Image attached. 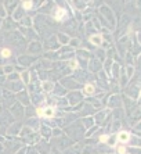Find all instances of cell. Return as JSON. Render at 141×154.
Returning a JSON list of instances; mask_svg holds the SVG:
<instances>
[{
    "label": "cell",
    "instance_id": "43",
    "mask_svg": "<svg viewBox=\"0 0 141 154\" xmlns=\"http://www.w3.org/2000/svg\"><path fill=\"white\" fill-rule=\"evenodd\" d=\"M25 115H26L28 118H31V117H35V115H36V108L29 106V107L25 110Z\"/></svg>",
    "mask_w": 141,
    "mask_h": 154
},
{
    "label": "cell",
    "instance_id": "48",
    "mask_svg": "<svg viewBox=\"0 0 141 154\" xmlns=\"http://www.w3.org/2000/svg\"><path fill=\"white\" fill-rule=\"evenodd\" d=\"M97 60H98V61H102V60H106L105 51L102 50V49H100V50H97Z\"/></svg>",
    "mask_w": 141,
    "mask_h": 154
},
{
    "label": "cell",
    "instance_id": "37",
    "mask_svg": "<svg viewBox=\"0 0 141 154\" xmlns=\"http://www.w3.org/2000/svg\"><path fill=\"white\" fill-rule=\"evenodd\" d=\"M80 124L83 125V128H92L93 124H94V119H93V117H86V118H83L80 121Z\"/></svg>",
    "mask_w": 141,
    "mask_h": 154
},
{
    "label": "cell",
    "instance_id": "53",
    "mask_svg": "<svg viewBox=\"0 0 141 154\" xmlns=\"http://www.w3.org/2000/svg\"><path fill=\"white\" fill-rule=\"evenodd\" d=\"M118 151H119L120 154H123L124 151H126V149H124V147H118Z\"/></svg>",
    "mask_w": 141,
    "mask_h": 154
},
{
    "label": "cell",
    "instance_id": "9",
    "mask_svg": "<svg viewBox=\"0 0 141 154\" xmlns=\"http://www.w3.org/2000/svg\"><path fill=\"white\" fill-rule=\"evenodd\" d=\"M60 83H61V86H62V88H65V89L78 90V89H80V88H82L80 83L76 82L74 78H64V79H61Z\"/></svg>",
    "mask_w": 141,
    "mask_h": 154
},
{
    "label": "cell",
    "instance_id": "1",
    "mask_svg": "<svg viewBox=\"0 0 141 154\" xmlns=\"http://www.w3.org/2000/svg\"><path fill=\"white\" fill-rule=\"evenodd\" d=\"M100 14L102 17V24L105 26H108L110 29L115 28V15H113V10L110 8L105 4H101L100 7Z\"/></svg>",
    "mask_w": 141,
    "mask_h": 154
},
{
    "label": "cell",
    "instance_id": "14",
    "mask_svg": "<svg viewBox=\"0 0 141 154\" xmlns=\"http://www.w3.org/2000/svg\"><path fill=\"white\" fill-rule=\"evenodd\" d=\"M54 142H56V144H57L58 147H60V149H68V147L72 146V143H74L72 140L68 139V137H67V136H64V135H61L60 137L54 139Z\"/></svg>",
    "mask_w": 141,
    "mask_h": 154
},
{
    "label": "cell",
    "instance_id": "7",
    "mask_svg": "<svg viewBox=\"0 0 141 154\" xmlns=\"http://www.w3.org/2000/svg\"><path fill=\"white\" fill-rule=\"evenodd\" d=\"M82 99H83V94H82L79 90H72L70 93L67 94V101L70 106H78V104H80Z\"/></svg>",
    "mask_w": 141,
    "mask_h": 154
},
{
    "label": "cell",
    "instance_id": "36",
    "mask_svg": "<svg viewBox=\"0 0 141 154\" xmlns=\"http://www.w3.org/2000/svg\"><path fill=\"white\" fill-rule=\"evenodd\" d=\"M105 115H106V111H98L94 115V118L93 119L97 122V125H100V124H102V121L105 119Z\"/></svg>",
    "mask_w": 141,
    "mask_h": 154
},
{
    "label": "cell",
    "instance_id": "2",
    "mask_svg": "<svg viewBox=\"0 0 141 154\" xmlns=\"http://www.w3.org/2000/svg\"><path fill=\"white\" fill-rule=\"evenodd\" d=\"M83 132H85V128L82 125L80 122H76V124H72L70 126L67 128V133L68 136L70 137V140H79L82 136H83Z\"/></svg>",
    "mask_w": 141,
    "mask_h": 154
},
{
    "label": "cell",
    "instance_id": "40",
    "mask_svg": "<svg viewBox=\"0 0 141 154\" xmlns=\"http://www.w3.org/2000/svg\"><path fill=\"white\" fill-rule=\"evenodd\" d=\"M20 76H21V82L24 83V85L31 82V74H29V71H22Z\"/></svg>",
    "mask_w": 141,
    "mask_h": 154
},
{
    "label": "cell",
    "instance_id": "6",
    "mask_svg": "<svg viewBox=\"0 0 141 154\" xmlns=\"http://www.w3.org/2000/svg\"><path fill=\"white\" fill-rule=\"evenodd\" d=\"M35 61H38V56H31V54H22L17 58V63L20 67L25 68V67H29L32 65Z\"/></svg>",
    "mask_w": 141,
    "mask_h": 154
},
{
    "label": "cell",
    "instance_id": "23",
    "mask_svg": "<svg viewBox=\"0 0 141 154\" xmlns=\"http://www.w3.org/2000/svg\"><path fill=\"white\" fill-rule=\"evenodd\" d=\"M53 67V64H51V61H49V60H40L38 64H36V71L39 69V71H47L49 68H51Z\"/></svg>",
    "mask_w": 141,
    "mask_h": 154
},
{
    "label": "cell",
    "instance_id": "22",
    "mask_svg": "<svg viewBox=\"0 0 141 154\" xmlns=\"http://www.w3.org/2000/svg\"><path fill=\"white\" fill-rule=\"evenodd\" d=\"M29 97H32V103L35 104V106H39V104H42V103H44L46 101V96L44 94H42V93H33V94H29Z\"/></svg>",
    "mask_w": 141,
    "mask_h": 154
},
{
    "label": "cell",
    "instance_id": "20",
    "mask_svg": "<svg viewBox=\"0 0 141 154\" xmlns=\"http://www.w3.org/2000/svg\"><path fill=\"white\" fill-rule=\"evenodd\" d=\"M42 3H38V2H22L21 3V7H22V10L26 13V11H31V10H39V6Z\"/></svg>",
    "mask_w": 141,
    "mask_h": 154
},
{
    "label": "cell",
    "instance_id": "31",
    "mask_svg": "<svg viewBox=\"0 0 141 154\" xmlns=\"http://www.w3.org/2000/svg\"><path fill=\"white\" fill-rule=\"evenodd\" d=\"M129 88H130V89H127L126 93L130 94L133 99H137V97H138V93H140V89H138V83H134V85L129 86Z\"/></svg>",
    "mask_w": 141,
    "mask_h": 154
},
{
    "label": "cell",
    "instance_id": "8",
    "mask_svg": "<svg viewBox=\"0 0 141 154\" xmlns=\"http://www.w3.org/2000/svg\"><path fill=\"white\" fill-rule=\"evenodd\" d=\"M36 115L43 117V118H51L56 115V108L51 107V106H46V107H39L36 108Z\"/></svg>",
    "mask_w": 141,
    "mask_h": 154
},
{
    "label": "cell",
    "instance_id": "12",
    "mask_svg": "<svg viewBox=\"0 0 141 154\" xmlns=\"http://www.w3.org/2000/svg\"><path fill=\"white\" fill-rule=\"evenodd\" d=\"M7 90H10L11 93H20L21 90H24V83L20 79L18 81H8Z\"/></svg>",
    "mask_w": 141,
    "mask_h": 154
},
{
    "label": "cell",
    "instance_id": "15",
    "mask_svg": "<svg viewBox=\"0 0 141 154\" xmlns=\"http://www.w3.org/2000/svg\"><path fill=\"white\" fill-rule=\"evenodd\" d=\"M43 50V45L40 42H38V40H32L31 43H29L28 46V53L31 54H38L40 53V51Z\"/></svg>",
    "mask_w": 141,
    "mask_h": 154
},
{
    "label": "cell",
    "instance_id": "24",
    "mask_svg": "<svg viewBox=\"0 0 141 154\" xmlns=\"http://www.w3.org/2000/svg\"><path fill=\"white\" fill-rule=\"evenodd\" d=\"M92 78V76H88V74L86 71H82V69H78L76 71V74H75V81L76 82H79V81H82V82H86V81H88V79Z\"/></svg>",
    "mask_w": 141,
    "mask_h": 154
},
{
    "label": "cell",
    "instance_id": "51",
    "mask_svg": "<svg viewBox=\"0 0 141 154\" xmlns=\"http://www.w3.org/2000/svg\"><path fill=\"white\" fill-rule=\"evenodd\" d=\"M6 17V11H4V7H3V3H0V18L3 20Z\"/></svg>",
    "mask_w": 141,
    "mask_h": 154
},
{
    "label": "cell",
    "instance_id": "18",
    "mask_svg": "<svg viewBox=\"0 0 141 154\" xmlns=\"http://www.w3.org/2000/svg\"><path fill=\"white\" fill-rule=\"evenodd\" d=\"M21 129H22V124H21V122H13L11 125H8L7 132H6V133H8V135H20Z\"/></svg>",
    "mask_w": 141,
    "mask_h": 154
},
{
    "label": "cell",
    "instance_id": "39",
    "mask_svg": "<svg viewBox=\"0 0 141 154\" xmlns=\"http://www.w3.org/2000/svg\"><path fill=\"white\" fill-rule=\"evenodd\" d=\"M129 139H130V133L129 132H120L116 136V140H119V142H122V143H126Z\"/></svg>",
    "mask_w": 141,
    "mask_h": 154
},
{
    "label": "cell",
    "instance_id": "4",
    "mask_svg": "<svg viewBox=\"0 0 141 154\" xmlns=\"http://www.w3.org/2000/svg\"><path fill=\"white\" fill-rule=\"evenodd\" d=\"M53 18L56 21L58 22H64V21H68L69 18V13H68L67 8H61V7H54L53 8Z\"/></svg>",
    "mask_w": 141,
    "mask_h": 154
},
{
    "label": "cell",
    "instance_id": "30",
    "mask_svg": "<svg viewBox=\"0 0 141 154\" xmlns=\"http://www.w3.org/2000/svg\"><path fill=\"white\" fill-rule=\"evenodd\" d=\"M11 56H13V51H11V49H8V47H3V49L0 50V60H2V63L8 60V58H11Z\"/></svg>",
    "mask_w": 141,
    "mask_h": 154
},
{
    "label": "cell",
    "instance_id": "52",
    "mask_svg": "<svg viewBox=\"0 0 141 154\" xmlns=\"http://www.w3.org/2000/svg\"><path fill=\"white\" fill-rule=\"evenodd\" d=\"M113 131H118L120 128V121H113V125H112Z\"/></svg>",
    "mask_w": 141,
    "mask_h": 154
},
{
    "label": "cell",
    "instance_id": "3",
    "mask_svg": "<svg viewBox=\"0 0 141 154\" xmlns=\"http://www.w3.org/2000/svg\"><path fill=\"white\" fill-rule=\"evenodd\" d=\"M10 114H11V117H14L15 119H21L22 117L25 115V110H24V106L22 104H20L18 101H15L14 104H11L10 106Z\"/></svg>",
    "mask_w": 141,
    "mask_h": 154
},
{
    "label": "cell",
    "instance_id": "42",
    "mask_svg": "<svg viewBox=\"0 0 141 154\" xmlns=\"http://www.w3.org/2000/svg\"><path fill=\"white\" fill-rule=\"evenodd\" d=\"M119 74H120V67L118 63H112V75L115 78H119Z\"/></svg>",
    "mask_w": 141,
    "mask_h": 154
},
{
    "label": "cell",
    "instance_id": "50",
    "mask_svg": "<svg viewBox=\"0 0 141 154\" xmlns=\"http://www.w3.org/2000/svg\"><path fill=\"white\" fill-rule=\"evenodd\" d=\"M57 106H62V107L68 106L67 99H62V97H57Z\"/></svg>",
    "mask_w": 141,
    "mask_h": 154
},
{
    "label": "cell",
    "instance_id": "13",
    "mask_svg": "<svg viewBox=\"0 0 141 154\" xmlns=\"http://www.w3.org/2000/svg\"><path fill=\"white\" fill-rule=\"evenodd\" d=\"M15 99H17L15 101H18V103L22 104V106H29V104H31V97H29V93L25 89L15 94Z\"/></svg>",
    "mask_w": 141,
    "mask_h": 154
},
{
    "label": "cell",
    "instance_id": "19",
    "mask_svg": "<svg viewBox=\"0 0 141 154\" xmlns=\"http://www.w3.org/2000/svg\"><path fill=\"white\" fill-rule=\"evenodd\" d=\"M88 69L92 72H100L102 69L101 61H98L97 58H90V61H88Z\"/></svg>",
    "mask_w": 141,
    "mask_h": 154
},
{
    "label": "cell",
    "instance_id": "47",
    "mask_svg": "<svg viewBox=\"0 0 141 154\" xmlns=\"http://www.w3.org/2000/svg\"><path fill=\"white\" fill-rule=\"evenodd\" d=\"M42 135H43L44 137H50V136H51V129H50L47 125H43V128H42Z\"/></svg>",
    "mask_w": 141,
    "mask_h": 154
},
{
    "label": "cell",
    "instance_id": "16",
    "mask_svg": "<svg viewBox=\"0 0 141 154\" xmlns=\"http://www.w3.org/2000/svg\"><path fill=\"white\" fill-rule=\"evenodd\" d=\"M44 49H49V50H56L60 47V43L57 42L56 36H50L49 39H46V43H44Z\"/></svg>",
    "mask_w": 141,
    "mask_h": 154
},
{
    "label": "cell",
    "instance_id": "27",
    "mask_svg": "<svg viewBox=\"0 0 141 154\" xmlns=\"http://www.w3.org/2000/svg\"><path fill=\"white\" fill-rule=\"evenodd\" d=\"M25 17V11L22 10V7H18V8H15L14 10V13L11 14V18L14 20V21H17V22H20L22 20V18Z\"/></svg>",
    "mask_w": 141,
    "mask_h": 154
},
{
    "label": "cell",
    "instance_id": "26",
    "mask_svg": "<svg viewBox=\"0 0 141 154\" xmlns=\"http://www.w3.org/2000/svg\"><path fill=\"white\" fill-rule=\"evenodd\" d=\"M82 151H83V144H76V146H72L68 147L67 150H65V154H82Z\"/></svg>",
    "mask_w": 141,
    "mask_h": 154
},
{
    "label": "cell",
    "instance_id": "45",
    "mask_svg": "<svg viewBox=\"0 0 141 154\" xmlns=\"http://www.w3.org/2000/svg\"><path fill=\"white\" fill-rule=\"evenodd\" d=\"M69 47L72 49V47H79L80 46V39H78V38H72V39H69Z\"/></svg>",
    "mask_w": 141,
    "mask_h": 154
},
{
    "label": "cell",
    "instance_id": "35",
    "mask_svg": "<svg viewBox=\"0 0 141 154\" xmlns=\"http://www.w3.org/2000/svg\"><path fill=\"white\" fill-rule=\"evenodd\" d=\"M53 93L57 94V96H64V94H67V89H65V88H62L61 85H54Z\"/></svg>",
    "mask_w": 141,
    "mask_h": 154
},
{
    "label": "cell",
    "instance_id": "32",
    "mask_svg": "<svg viewBox=\"0 0 141 154\" xmlns=\"http://www.w3.org/2000/svg\"><path fill=\"white\" fill-rule=\"evenodd\" d=\"M56 38H57V42L60 43V46L61 45H68V43H69V39H70L69 36H68L67 33H64V32H58Z\"/></svg>",
    "mask_w": 141,
    "mask_h": 154
},
{
    "label": "cell",
    "instance_id": "11",
    "mask_svg": "<svg viewBox=\"0 0 141 154\" xmlns=\"http://www.w3.org/2000/svg\"><path fill=\"white\" fill-rule=\"evenodd\" d=\"M2 97H3V99H2V101H3L4 106H6V107H8V108H10L11 104L15 103V94L11 93L10 90H7V89L2 90Z\"/></svg>",
    "mask_w": 141,
    "mask_h": 154
},
{
    "label": "cell",
    "instance_id": "29",
    "mask_svg": "<svg viewBox=\"0 0 141 154\" xmlns=\"http://www.w3.org/2000/svg\"><path fill=\"white\" fill-rule=\"evenodd\" d=\"M18 24L21 25V28H32V26H33V20H32L29 15H25Z\"/></svg>",
    "mask_w": 141,
    "mask_h": 154
},
{
    "label": "cell",
    "instance_id": "33",
    "mask_svg": "<svg viewBox=\"0 0 141 154\" xmlns=\"http://www.w3.org/2000/svg\"><path fill=\"white\" fill-rule=\"evenodd\" d=\"M76 56H78L79 60H86V58H92V54H90V51L87 50H83V49H79L78 51H76Z\"/></svg>",
    "mask_w": 141,
    "mask_h": 154
},
{
    "label": "cell",
    "instance_id": "46",
    "mask_svg": "<svg viewBox=\"0 0 141 154\" xmlns=\"http://www.w3.org/2000/svg\"><path fill=\"white\" fill-rule=\"evenodd\" d=\"M69 4H74V6H76V7H78L76 10H78V11H83V8L87 6L85 2H72V3H69Z\"/></svg>",
    "mask_w": 141,
    "mask_h": 154
},
{
    "label": "cell",
    "instance_id": "10",
    "mask_svg": "<svg viewBox=\"0 0 141 154\" xmlns=\"http://www.w3.org/2000/svg\"><path fill=\"white\" fill-rule=\"evenodd\" d=\"M15 26H17V22L11 17H7V18H4V20H2L0 28H3L4 32H13V31H15Z\"/></svg>",
    "mask_w": 141,
    "mask_h": 154
},
{
    "label": "cell",
    "instance_id": "38",
    "mask_svg": "<svg viewBox=\"0 0 141 154\" xmlns=\"http://www.w3.org/2000/svg\"><path fill=\"white\" fill-rule=\"evenodd\" d=\"M40 86L43 88L44 92H53V89H54V83L51 81H43Z\"/></svg>",
    "mask_w": 141,
    "mask_h": 154
},
{
    "label": "cell",
    "instance_id": "21",
    "mask_svg": "<svg viewBox=\"0 0 141 154\" xmlns=\"http://www.w3.org/2000/svg\"><path fill=\"white\" fill-rule=\"evenodd\" d=\"M18 2H3V7H4V11H6V14L11 15L14 13V10L18 7Z\"/></svg>",
    "mask_w": 141,
    "mask_h": 154
},
{
    "label": "cell",
    "instance_id": "28",
    "mask_svg": "<svg viewBox=\"0 0 141 154\" xmlns=\"http://www.w3.org/2000/svg\"><path fill=\"white\" fill-rule=\"evenodd\" d=\"M102 42H104V38H102L101 33H93V35L90 36V43H92V45L101 46Z\"/></svg>",
    "mask_w": 141,
    "mask_h": 154
},
{
    "label": "cell",
    "instance_id": "34",
    "mask_svg": "<svg viewBox=\"0 0 141 154\" xmlns=\"http://www.w3.org/2000/svg\"><path fill=\"white\" fill-rule=\"evenodd\" d=\"M80 114H82V117H90V115L95 114V108H94V107H92L90 104H86L85 110H83V111H82Z\"/></svg>",
    "mask_w": 141,
    "mask_h": 154
},
{
    "label": "cell",
    "instance_id": "17",
    "mask_svg": "<svg viewBox=\"0 0 141 154\" xmlns=\"http://www.w3.org/2000/svg\"><path fill=\"white\" fill-rule=\"evenodd\" d=\"M122 99H120L119 94H113V96H111L110 99H108V107H116V108H120L122 107Z\"/></svg>",
    "mask_w": 141,
    "mask_h": 154
},
{
    "label": "cell",
    "instance_id": "54",
    "mask_svg": "<svg viewBox=\"0 0 141 154\" xmlns=\"http://www.w3.org/2000/svg\"><path fill=\"white\" fill-rule=\"evenodd\" d=\"M51 154H61V153H60V151H58V150H56V149H54V150L51 151Z\"/></svg>",
    "mask_w": 141,
    "mask_h": 154
},
{
    "label": "cell",
    "instance_id": "41",
    "mask_svg": "<svg viewBox=\"0 0 141 154\" xmlns=\"http://www.w3.org/2000/svg\"><path fill=\"white\" fill-rule=\"evenodd\" d=\"M14 69H15V67L11 64H7V65H3V67H2L3 74H7V75H10L11 72H14Z\"/></svg>",
    "mask_w": 141,
    "mask_h": 154
},
{
    "label": "cell",
    "instance_id": "49",
    "mask_svg": "<svg viewBox=\"0 0 141 154\" xmlns=\"http://www.w3.org/2000/svg\"><path fill=\"white\" fill-rule=\"evenodd\" d=\"M6 79H7V81H18V79H20V74H17V72H11L10 75L6 76Z\"/></svg>",
    "mask_w": 141,
    "mask_h": 154
},
{
    "label": "cell",
    "instance_id": "44",
    "mask_svg": "<svg viewBox=\"0 0 141 154\" xmlns=\"http://www.w3.org/2000/svg\"><path fill=\"white\" fill-rule=\"evenodd\" d=\"M28 125L32 126L33 131H38V128H39V122H38V119L36 118H29L28 119Z\"/></svg>",
    "mask_w": 141,
    "mask_h": 154
},
{
    "label": "cell",
    "instance_id": "55",
    "mask_svg": "<svg viewBox=\"0 0 141 154\" xmlns=\"http://www.w3.org/2000/svg\"><path fill=\"white\" fill-rule=\"evenodd\" d=\"M0 101H2V90H0Z\"/></svg>",
    "mask_w": 141,
    "mask_h": 154
},
{
    "label": "cell",
    "instance_id": "25",
    "mask_svg": "<svg viewBox=\"0 0 141 154\" xmlns=\"http://www.w3.org/2000/svg\"><path fill=\"white\" fill-rule=\"evenodd\" d=\"M94 93H95V86L92 85V83H87V85L82 89V94H83V97L85 96L90 97V96H93Z\"/></svg>",
    "mask_w": 141,
    "mask_h": 154
},
{
    "label": "cell",
    "instance_id": "5",
    "mask_svg": "<svg viewBox=\"0 0 141 154\" xmlns=\"http://www.w3.org/2000/svg\"><path fill=\"white\" fill-rule=\"evenodd\" d=\"M6 38L10 40V43H13L14 46H18V47H20V46H24V43H25L24 36H22L20 32H17V31L8 32L7 35H6Z\"/></svg>",
    "mask_w": 141,
    "mask_h": 154
}]
</instances>
